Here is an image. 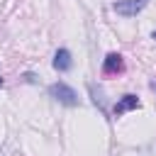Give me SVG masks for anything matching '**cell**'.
I'll list each match as a JSON object with an SVG mask.
<instances>
[{
  "label": "cell",
  "mask_w": 156,
  "mask_h": 156,
  "mask_svg": "<svg viewBox=\"0 0 156 156\" xmlns=\"http://www.w3.org/2000/svg\"><path fill=\"white\" fill-rule=\"evenodd\" d=\"M49 95H51L56 102L66 105V107H76V105H78V93H76L71 85H66V83H51V85H49Z\"/></svg>",
  "instance_id": "1"
},
{
  "label": "cell",
  "mask_w": 156,
  "mask_h": 156,
  "mask_svg": "<svg viewBox=\"0 0 156 156\" xmlns=\"http://www.w3.org/2000/svg\"><path fill=\"white\" fill-rule=\"evenodd\" d=\"M146 5H149V0H117V2H112V10L117 15H122V17H134Z\"/></svg>",
  "instance_id": "2"
},
{
  "label": "cell",
  "mask_w": 156,
  "mask_h": 156,
  "mask_svg": "<svg viewBox=\"0 0 156 156\" xmlns=\"http://www.w3.org/2000/svg\"><path fill=\"white\" fill-rule=\"evenodd\" d=\"M124 71V58L122 54H107L105 56V63H102V73L105 76H115V73H122Z\"/></svg>",
  "instance_id": "3"
},
{
  "label": "cell",
  "mask_w": 156,
  "mask_h": 156,
  "mask_svg": "<svg viewBox=\"0 0 156 156\" xmlns=\"http://www.w3.org/2000/svg\"><path fill=\"white\" fill-rule=\"evenodd\" d=\"M139 105H141L139 98L132 95V93H127V95H122V98L117 100V105L112 107V112H115V117H119V115H124V112H129V110H136Z\"/></svg>",
  "instance_id": "4"
},
{
  "label": "cell",
  "mask_w": 156,
  "mask_h": 156,
  "mask_svg": "<svg viewBox=\"0 0 156 156\" xmlns=\"http://www.w3.org/2000/svg\"><path fill=\"white\" fill-rule=\"evenodd\" d=\"M51 66H54L58 73H66V71H71V68H73L71 51H68V49H58V51L54 54V61H51Z\"/></svg>",
  "instance_id": "5"
},
{
  "label": "cell",
  "mask_w": 156,
  "mask_h": 156,
  "mask_svg": "<svg viewBox=\"0 0 156 156\" xmlns=\"http://www.w3.org/2000/svg\"><path fill=\"white\" fill-rule=\"evenodd\" d=\"M22 78H24V83H37V76L34 73H24Z\"/></svg>",
  "instance_id": "6"
},
{
  "label": "cell",
  "mask_w": 156,
  "mask_h": 156,
  "mask_svg": "<svg viewBox=\"0 0 156 156\" xmlns=\"http://www.w3.org/2000/svg\"><path fill=\"white\" fill-rule=\"evenodd\" d=\"M151 90H154V93H156V80H151Z\"/></svg>",
  "instance_id": "7"
},
{
  "label": "cell",
  "mask_w": 156,
  "mask_h": 156,
  "mask_svg": "<svg viewBox=\"0 0 156 156\" xmlns=\"http://www.w3.org/2000/svg\"><path fill=\"white\" fill-rule=\"evenodd\" d=\"M2 83H5V80H2V78H0V88H2Z\"/></svg>",
  "instance_id": "8"
},
{
  "label": "cell",
  "mask_w": 156,
  "mask_h": 156,
  "mask_svg": "<svg viewBox=\"0 0 156 156\" xmlns=\"http://www.w3.org/2000/svg\"><path fill=\"white\" fill-rule=\"evenodd\" d=\"M151 37H154V39H156V32H154V34H151Z\"/></svg>",
  "instance_id": "9"
}]
</instances>
